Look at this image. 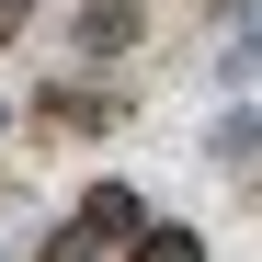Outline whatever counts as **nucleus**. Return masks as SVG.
Here are the masks:
<instances>
[{
	"mask_svg": "<svg viewBox=\"0 0 262 262\" xmlns=\"http://www.w3.org/2000/svg\"><path fill=\"white\" fill-rule=\"evenodd\" d=\"M23 12H34V0H0V34H23Z\"/></svg>",
	"mask_w": 262,
	"mask_h": 262,
	"instance_id": "obj_3",
	"label": "nucleus"
},
{
	"mask_svg": "<svg viewBox=\"0 0 262 262\" xmlns=\"http://www.w3.org/2000/svg\"><path fill=\"white\" fill-rule=\"evenodd\" d=\"M80 228H92V239H125V228H137V194H125V183H92V194H80Z\"/></svg>",
	"mask_w": 262,
	"mask_h": 262,
	"instance_id": "obj_1",
	"label": "nucleus"
},
{
	"mask_svg": "<svg viewBox=\"0 0 262 262\" xmlns=\"http://www.w3.org/2000/svg\"><path fill=\"white\" fill-rule=\"evenodd\" d=\"M125 262H205V239H194V228H148Z\"/></svg>",
	"mask_w": 262,
	"mask_h": 262,
	"instance_id": "obj_2",
	"label": "nucleus"
}]
</instances>
